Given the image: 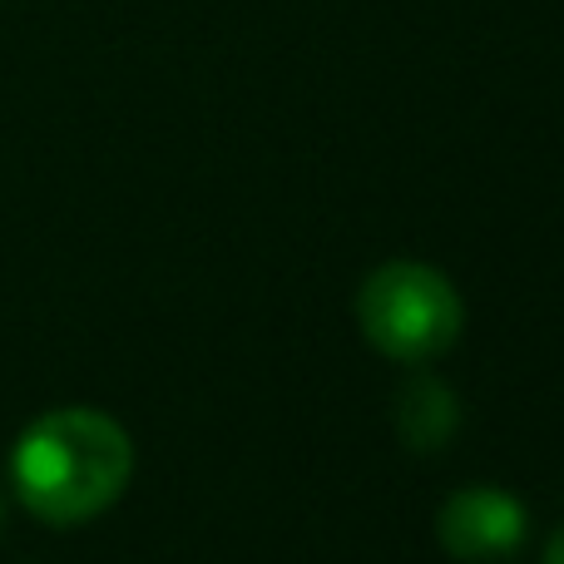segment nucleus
<instances>
[{
  "mask_svg": "<svg viewBox=\"0 0 564 564\" xmlns=\"http://www.w3.org/2000/svg\"><path fill=\"white\" fill-rule=\"evenodd\" d=\"M15 490L45 525L95 520L124 496L134 476V441L109 411H45L15 446Z\"/></svg>",
  "mask_w": 564,
  "mask_h": 564,
  "instance_id": "obj_1",
  "label": "nucleus"
},
{
  "mask_svg": "<svg viewBox=\"0 0 564 564\" xmlns=\"http://www.w3.org/2000/svg\"><path fill=\"white\" fill-rule=\"evenodd\" d=\"M357 317L361 332L377 351L391 361H431L451 351L466 327V307L451 278L436 268L397 258V263L377 268L357 292Z\"/></svg>",
  "mask_w": 564,
  "mask_h": 564,
  "instance_id": "obj_2",
  "label": "nucleus"
},
{
  "mask_svg": "<svg viewBox=\"0 0 564 564\" xmlns=\"http://www.w3.org/2000/svg\"><path fill=\"white\" fill-rule=\"evenodd\" d=\"M436 535L446 545V555L466 564L510 560L525 545V506L500 486H466L441 506Z\"/></svg>",
  "mask_w": 564,
  "mask_h": 564,
  "instance_id": "obj_3",
  "label": "nucleus"
},
{
  "mask_svg": "<svg viewBox=\"0 0 564 564\" xmlns=\"http://www.w3.org/2000/svg\"><path fill=\"white\" fill-rule=\"evenodd\" d=\"M460 426V401L446 381L436 377H411L401 387V401H397V431L406 441V451L416 456H431L441 451Z\"/></svg>",
  "mask_w": 564,
  "mask_h": 564,
  "instance_id": "obj_4",
  "label": "nucleus"
},
{
  "mask_svg": "<svg viewBox=\"0 0 564 564\" xmlns=\"http://www.w3.org/2000/svg\"><path fill=\"white\" fill-rule=\"evenodd\" d=\"M545 564H564V525L550 535V545H545Z\"/></svg>",
  "mask_w": 564,
  "mask_h": 564,
  "instance_id": "obj_5",
  "label": "nucleus"
},
{
  "mask_svg": "<svg viewBox=\"0 0 564 564\" xmlns=\"http://www.w3.org/2000/svg\"><path fill=\"white\" fill-rule=\"evenodd\" d=\"M0 520H6V506H0Z\"/></svg>",
  "mask_w": 564,
  "mask_h": 564,
  "instance_id": "obj_6",
  "label": "nucleus"
}]
</instances>
